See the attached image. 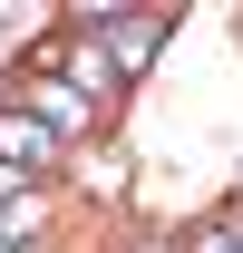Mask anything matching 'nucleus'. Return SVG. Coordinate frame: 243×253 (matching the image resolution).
I'll return each mask as SVG.
<instances>
[{"label":"nucleus","mask_w":243,"mask_h":253,"mask_svg":"<svg viewBox=\"0 0 243 253\" xmlns=\"http://www.w3.org/2000/svg\"><path fill=\"white\" fill-rule=\"evenodd\" d=\"M195 253H243V234H234V224H214V234H195Z\"/></svg>","instance_id":"7ed1b4c3"},{"label":"nucleus","mask_w":243,"mask_h":253,"mask_svg":"<svg viewBox=\"0 0 243 253\" xmlns=\"http://www.w3.org/2000/svg\"><path fill=\"white\" fill-rule=\"evenodd\" d=\"M88 30L107 39V59H117V68H146V49L165 39V20H156V10H88Z\"/></svg>","instance_id":"f03ea898"},{"label":"nucleus","mask_w":243,"mask_h":253,"mask_svg":"<svg viewBox=\"0 0 243 253\" xmlns=\"http://www.w3.org/2000/svg\"><path fill=\"white\" fill-rule=\"evenodd\" d=\"M59 156V126L39 117V107H0V175H20V166H49ZM30 185V175H20Z\"/></svg>","instance_id":"f257e3e1"}]
</instances>
